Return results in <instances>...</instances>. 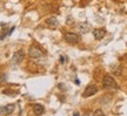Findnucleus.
Masks as SVG:
<instances>
[{
	"label": "nucleus",
	"instance_id": "nucleus-1",
	"mask_svg": "<svg viewBox=\"0 0 127 116\" xmlns=\"http://www.w3.org/2000/svg\"><path fill=\"white\" fill-rule=\"evenodd\" d=\"M102 86H104V88H106V89H118L119 88V86L115 82V80L111 75H108V74L104 76V79H102Z\"/></svg>",
	"mask_w": 127,
	"mask_h": 116
},
{
	"label": "nucleus",
	"instance_id": "nucleus-2",
	"mask_svg": "<svg viewBox=\"0 0 127 116\" xmlns=\"http://www.w3.org/2000/svg\"><path fill=\"white\" fill-rule=\"evenodd\" d=\"M80 39H81L80 35L77 34V33L67 32V33L65 34V40H66V42L72 44V45H74V44H79V42H80Z\"/></svg>",
	"mask_w": 127,
	"mask_h": 116
},
{
	"label": "nucleus",
	"instance_id": "nucleus-3",
	"mask_svg": "<svg viewBox=\"0 0 127 116\" xmlns=\"http://www.w3.org/2000/svg\"><path fill=\"white\" fill-rule=\"evenodd\" d=\"M14 109H15V104L11 103V104H6L0 107V116H8L11 114H13Z\"/></svg>",
	"mask_w": 127,
	"mask_h": 116
},
{
	"label": "nucleus",
	"instance_id": "nucleus-4",
	"mask_svg": "<svg viewBox=\"0 0 127 116\" xmlns=\"http://www.w3.org/2000/svg\"><path fill=\"white\" fill-rule=\"evenodd\" d=\"M28 55L32 59H39L44 55V52L40 48H38L36 46H32L31 48H30V50H28Z\"/></svg>",
	"mask_w": 127,
	"mask_h": 116
},
{
	"label": "nucleus",
	"instance_id": "nucleus-5",
	"mask_svg": "<svg viewBox=\"0 0 127 116\" xmlns=\"http://www.w3.org/2000/svg\"><path fill=\"white\" fill-rule=\"evenodd\" d=\"M98 93V88H96V86L95 85H90L86 87V89L84 90V93H82V96L84 97H91L93 95Z\"/></svg>",
	"mask_w": 127,
	"mask_h": 116
},
{
	"label": "nucleus",
	"instance_id": "nucleus-6",
	"mask_svg": "<svg viewBox=\"0 0 127 116\" xmlns=\"http://www.w3.org/2000/svg\"><path fill=\"white\" fill-rule=\"evenodd\" d=\"M24 59H25V52H24L23 49H19V50H17V52L13 54L12 61H13V63L18 65V63H20L23 61Z\"/></svg>",
	"mask_w": 127,
	"mask_h": 116
},
{
	"label": "nucleus",
	"instance_id": "nucleus-7",
	"mask_svg": "<svg viewBox=\"0 0 127 116\" xmlns=\"http://www.w3.org/2000/svg\"><path fill=\"white\" fill-rule=\"evenodd\" d=\"M93 35H94L95 40H101L106 35V29L105 28H96V29L93 31Z\"/></svg>",
	"mask_w": 127,
	"mask_h": 116
},
{
	"label": "nucleus",
	"instance_id": "nucleus-8",
	"mask_svg": "<svg viewBox=\"0 0 127 116\" xmlns=\"http://www.w3.org/2000/svg\"><path fill=\"white\" fill-rule=\"evenodd\" d=\"M45 23L48 27H51V28H55V27L59 25V21H58V19L55 18V17H51V18H47V19H46Z\"/></svg>",
	"mask_w": 127,
	"mask_h": 116
},
{
	"label": "nucleus",
	"instance_id": "nucleus-9",
	"mask_svg": "<svg viewBox=\"0 0 127 116\" xmlns=\"http://www.w3.org/2000/svg\"><path fill=\"white\" fill-rule=\"evenodd\" d=\"M33 112H34V114L36 116H41L44 114V112H45V108H44V106H41L39 103H35L33 106Z\"/></svg>",
	"mask_w": 127,
	"mask_h": 116
},
{
	"label": "nucleus",
	"instance_id": "nucleus-10",
	"mask_svg": "<svg viewBox=\"0 0 127 116\" xmlns=\"http://www.w3.org/2000/svg\"><path fill=\"white\" fill-rule=\"evenodd\" d=\"M78 31L80 32L81 34H86L90 32V26H88V23H81L78 25Z\"/></svg>",
	"mask_w": 127,
	"mask_h": 116
},
{
	"label": "nucleus",
	"instance_id": "nucleus-11",
	"mask_svg": "<svg viewBox=\"0 0 127 116\" xmlns=\"http://www.w3.org/2000/svg\"><path fill=\"white\" fill-rule=\"evenodd\" d=\"M2 94L4 95H7V96H15L18 92H15V90H12V89H5L2 90Z\"/></svg>",
	"mask_w": 127,
	"mask_h": 116
},
{
	"label": "nucleus",
	"instance_id": "nucleus-12",
	"mask_svg": "<svg viewBox=\"0 0 127 116\" xmlns=\"http://www.w3.org/2000/svg\"><path fill=\"white\" fill-rule=\"evenodd\" d=\"M7 35H9V31L7 29V27H2V32L0 34V40H4Z\"/></svg>",
	"mask_w": 127,
	"mask_h": 116
},
{
	"label": "nucleus",
	"instance_id": "nucleus-13",
	"mask_svg": "<svg viewBox=\"0 0 127 116\" xmlns=\"http://www.w3.org/2000/svg\"><path fill=\"white\" fill-rule=\"evenodd\" d=\"M5 82H7V75L5 73H0V85Z\"/></svg>",
	"mask_w": 127,
	"mask_h": 116
},
{
	"label": "nucleus",
	"instance_id": "nucleus-14",
	"mask_svg": "<svg viewBox=\"0 0 127 116\" xmlns=\"http://www.w3.org/2000/svg\"><path fill=\"white\" fill-rule=\"evenodd\" d=\"M93 116H105V114L101 109H95L94 113H93Z\"/></svg>",
	"mask_w": 127,
	"mask_h": 116
},
{
	"label": "nucleus",
	"instance_id": "nucleus-15",
	"mask_svg": "<svg viewBox=\"0 0 127 116\" xmlns=\"http://www.w3.org/2000/svg\"><path fill=\"white\" fill-rule=\"evenodd\" d=\"M60 62L61 63L65 62V58H64V56H60Z\"/></svg>",
	"mask_w": 127,
	"mask_h": 116
},
{
	"label": "nucleus",
	"instance_id": "nucleus-16",
	"mask_svg": "<svg viewBox=\"0 0 127 116\" xmlns=\"http://www.w3.org/2000/svg\"><path fill=\"white\" fill-rule=\"evenodd\" d=\"M75 85H78V86L80 85V81L78 80V79H75Z\"/></svg>",
	"mask_w": 127,
	"mask_h": 116
},
{
	"label": "nucleus",
	"instance_id": "nucleus-17",
	"mask_svg": "<svg viewBox=\"0 0 127 116\" xmlns=\"http://www.w3.org/2000/svg\"><path fill=\"white\" fill-rule=\"evenodd\" d=\"M73 116H80V115H79V113H77V112H75V113H74V114H73Z\"/></svg>",
	"mask_w": 127,
	"mask_h": 116
}]
</instances>
